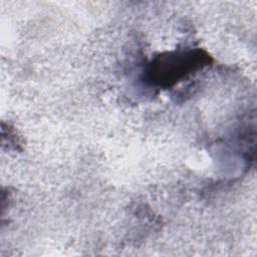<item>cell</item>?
Instances as JSON below:
<instances>
[{"instance_id": "cell-1", "label": "cell", "mask_w": 257, "mask_h": 257, "mask_svg": "<svg viewBox=\"0 0 257 257\" xmlns=\"http://www.w3.org/2000/svg\"><path fill=\"white\" fill-rule=\"evenodd\" d=\"M209 54L200 48L165 52L156 56L146 68V80L166 89L174 86L211 62Z\"/></svg>"}]
</instances>
